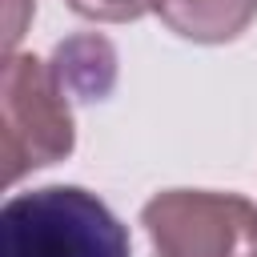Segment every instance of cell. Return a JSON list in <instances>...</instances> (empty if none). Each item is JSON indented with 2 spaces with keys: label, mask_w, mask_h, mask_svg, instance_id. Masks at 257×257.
Listing matches in <instances>:
<instances>
[{
  "label": "cell",
  "mask_w": 257,
  "mask_h": 257,
  "mask_svg": "<svg viewBox=\"0 0 257 257\" xmlns=\"http://www.w3.org/2000/svg\"><path fill=\"white\" fill-rule=\"evenodd\" d=\"M88 20H137L153 8V0H68Z\"/></svg>",
  "instance_id": "obj_6"
},
{
  "label": "cell",
  "mask_w": 257,
  "mask_h": 257,
  "mask_svg": "<svg viewBox=\"0 0 257 257\" xmlns=\"http://www.w3.org/2000/svg\"><path fill=\"white\" fill-rule=\"evenodd\" d=\"M161 20L189 40H233L257 12V0H153Z\"/></svg>",
  "instance_id": "obj_4"
},
{
  "label": "cell",
  "mask_w": 257,
  "mask_h": 257,
  "mask_svg": "<svg viewBox=\"0 0 257 257\" xmlns=\"http://www.w3.org/2000/svg\"><path fill=\"white\" fill-rule=\"evenodd\" d=\"M0 257H128V233L96 193L48 185L4 201Z\"/></svg>",
  "instance_id": "obj_1"
},
{
  "label": "cell",
  "mask_w": 257,
  "mask_h": 257,
  "mask_svg": "<svg viewBox=\"0 0 257 257\" xmlns=\"http://www.w3.org/2000/svg\"><path fill=\"white\" fill-rule=\"evenodd\" d=\"M0 161L4 185L20 181L28 169L52 165L72 149V112L64 100V84L52 64L36 56H8L0 80Z\"/></svg>",
  "instance_id": "obj_2"
},
{
  "label": "cell",
  "mask_w": 257,
  "mask_h": 257,
  "mask_svg": "<svg viewBox=\"0 0 257 257\" xmlns=\"http://www.w3.org/2000/svg\"><path fill=\"white\" fill-rule=\"evenodd\" d=\"M52 72L64 84V92H76L84 100L88 96H104L112 88V76H116L112 44L100 40V36H76V40H68V44L56 48Z\"/></svg>",
  "instance_id": "obj_5"
},
{
  "label": "cell",
  "mask_w": 257,
  "mask_h": 257,
  "mask_svg": "<svg viewBox=\"0 0 257 257\" xmlns=\"http://www.w3.org/2000/svg\"><path fill=\"white\" fill-rule=\"evenodd\" d=\"M153 257H257V205L233 193L173 189L141 213Z\"/></svg>",
  "instance_id": "obj_3"
}]
</instances>
